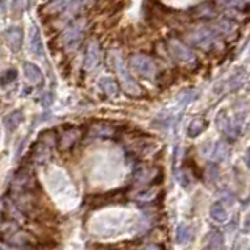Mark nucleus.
I'll use <instances>...</instances> for the list:
<instances>
[{"mask_svg": "<svg viewBox=\"0 0 250 250\" xmlns=\"http://www.w3.org/2000/svg\"><path fill=\"white\" fill-rule=\"evenodd\" d=\"M109 58H111V66L116 70L117 77H119L124 91L131 97H139L141 94H143V89H141V86L138 84V82L135 80V78L131 77L128 69L125 67V62L121 57V53L117 50H111L109 52Z\"/></svg>", "mask_w": 250, "mask_h": 250, "instance_id": "1", "label": "nucleus"}, {"mask_svg": "<svg viewBox=\"0 0 250 250\" xmlns=\"http://www.w3.org/2000/svg\"><path fill=\"white\" fill-rule=\"evenodd\" d=\"M217 127L221 130L224 135L229 138V139H236L241 131H242V125H244V114L239 113V114H234L233 117H230L225 111H221L217 116Z\"/></svg>", "mask_w": 250, "mask_h": 250, "instance_id": "2", "label": "nucleus"}, {"mask_svg": "<svg viewBox=\"0 0 250 250\" xmlns=\"http://www.w3.org/2000/svg\"><path fill=\"white\" fill-rule=\"evenodd\" d=\"M130 67L139 77L147 78V80H153L156 75V64L150 57L144 53H133L130 57Z\"/></svg>", "mask_w": 250, "mask_h": 250, "instance_id": "3", "label": "nucleus"}, {"mask_svg": "<svg viewBox=\"0 0 250 250\" xmlns=\"http://www.w3.org/2000/svg\"><path fill=\"white\" fill-rule=\"evenodd\" d=\"M191 41L192 44L202 47V49L209 50L217 44V35L213 28L209 27H200L191 33Z\"/></svg>", "mask_w": 250, "mask_h": 250, "instance_id": "4", "label": "nucleus"}, {"mask_svg": "<svg viewBox=\"0 0 250 250\" xmlns=\"http://www.w3.org/2000/svg\"><path fill=\"white\" fill-rule=\"evenodd\" d=\"M169 49L174 55V58L178 60L180 62H194L195 61V55L194 52L188 47L186 44H183L182 41H178V39H170L169 42Z\"/></svg>", "mask_w": 250, "mask_h": 250, "instance_id": "5", "label": "nucleus"}, {"mask_svg": "<svg viewBox=\"0 0 250 250\" xmlns=\"http://www.w3.org/2000/svg\"><path fill=\"white\" fill-rule=\"evenodd\" d=\"M3 38H5L6 45L10 47V50H13V52L21 50L22 41H23V31H22V28L14 27V25L8 27L5 30V33H3Z\"/></svg>", "mask_w": 250, "mask_h": 250, "instance_id": "6", "label": "nucleus"}, {"mask_svg": "<svg viewBox=\"0 0 250 250\" xmlns=\"http://www.w3.org/2000/svg\"><path fill=\"white\" fill-rule=\"evenodd\" d=\"M82 36H83V25L82 23H74V25H70L62 33V42L72 49V47L78 45V42L82 41Z\"/></svg>", "mask_w": 250, "mask_h": 250, "instance_id": "7", "label": "nucleus"}, {"mask_svg": "<svg viewBox=\"0 0 250 250\" xmlns=\"http://www.w3.org/2000/svg\"><path fill=\"white\" fill-rule=\"evenodd\" d=\"M5 244H10L13 247H18V249H23V247H28L31 244V238L30 234H27L25 231L22 230H18L11 234H8V236H3L2 238Z\"/></svg>", "mask_w": 250, "mask_h": 250, "instance_id": "8", "label": "nucleus"}, {"mask_svg": "<svg viewBox=\"0 0 250 250\" xmlns=\"http://www.w3.org/2000/svg\"><path fill=\"white\" fill-rule=\"evenodd\" d=\"M99 60H100L99 45H97V42H91L88 50H86V55H84V62H83L84 70H92L97 66Z\"/></svg>", "mask_w": 250, "mask_h": 250, "instance_id": "9", "label": "nucleus"}, {"mask_svg": "<svg viewBox=\"0 0 250 250\" xmlns=\"http://www.w3.org/2000/svg\"><path fill=\"white\" fill-rule=\"evenodd\" d=\"M30 47H31V52H33L36 57L42 58L44 57V47H42V39H41V33H39V28L38 27H31L30 28Z\"/></svg>", "mask_w": 250, "mask_h": 250, "instance_id": "10", "label": "nucleus"}, {"mask_svg": "<svg viewBox=\"0 0 250 250\" xmlns=\"http://www.w3.org/2000/svg\"><path fill=\"white\" fill-rule=\"evenodd\" d=\"M23 117H25V114H23L22 109H14V111L8 113V114L3 117V125H5L6 131L13 133V131L23 122Z\"/></svg>", "mask_w": 250, "mask_h": 250, "instance_id": "11", "label": "nucleus"}, {"mask_svg": "<svg viewBox=\"0 0 250 250\" xmlns=\"http://www.w3.org/2000/svg\"><path fill=\"white\" fill-rule=\"evenodd\" d=\"M23 74H25L27 80L30 83L38 84V86H41L44 83V75L41 72V69L36 64H33V62H25V64H23Z\"/></svg>", "mask_w": 250, "mask_h": 250, "instance_id": "12", "label": "nucleus"}, {"mask_svg": "<svg viewBox=\"0 0 250 250\" xmlns=\"http://www.w3.org/2000/svg\"><path fill=\"white\" fill-rule=\"evenodd\" d=\"M207 155L209 156L211 160L221 161V160L227 158V155H229V148H227V144L222 143V141H216V143L211 144L209 152Z\"/></svg>", "mask_w": 250, "mask_h": 250, "instance_id": "13", "label": "nucleus"}, {"mask_svg": "<svg viewBox=\"0 0 250 250\" xmlns=\"http://www.w3.org/2000/svg\"><path fill=\"white\" fill-rule=\"evenodd\" d=\"M50 153H52V144H50L47 139L41 138V141L38 143V146H36V148H35V152H33L35 160H36L38 163H42V161H45L47 158H49Z\"/></svg>", "mask_w": 250, "mask_h": 250, "instance_id": "14", "label": "nucleus"}, {"mask_svg": "<svg viewBox=\"0 0 250 250\" xmlns=\"http://www.w3.org/2000/svg\"><path fill=\"white\" fill-rule=\"evenodd\" d=\"M99 86L108 97H117V94H119V84H117L116 80H113V78H109V77L100 78Z\"/></svg>", "mask_w": 250, "mask_h": 250, "instance_id": "15", "label": "nucleus"}, {"mask_svg": "<svg viewBox=\"0 0 250 250\" xmlns=\"http://www.w3.org/2000/svg\"><path fill=\"white\" fill-rule=\"evenodd\" d=\"M207 127H208V122L203 119V117H195V119H192L189 125H188V135L191 138H195V136H199L200 133L205 131Z\"/></svg>", "mask_w": 250, "mask_h": 250, "instance_id": "16", "label": "nucleus"}, {"mask_svg": "<svg viewBox=\"0 0 250 250\" xmlns=\"http://www.w3.org/2000/svg\"><path fill=\"white\" fill-rule=\"evenodd\" d=\"M209 214L216 222H221V224L229 219V211H227V208L222 205V202L213 203V205H211V209H209Z\"/></svg>", "mask_w": 250, "mask_h": 250, "instance_id": "17", "label": "nucleus"}, {"mask_svg": "<svg viewBox=\"0 0 250 250\" xmlns=\"http://www.w3.org/2000/svg\"><path fill=\"white\" fill-rule=\"evenodd\" d=\"M199 96H200V92L197 89H191V88L189 89H183L177 96V102L182 106H186V105H189V104H192V102L197 100Z\"/></svg>", "mask_w": 250, "mask_h": 250, "instance_id": "18", "label": "nucleus"}, {"mask_svg": "<svg viewBox=\"0 0 250 250\" xmlns=\"http://www.w3.org/2000/svg\"><path fill=\"white\" fill-rule=\"evenodd\" d=\"M222 242H224V238H222V234L221 231H211L208 234V238H207V244H208V250H219L222 247Z\"/></svg>", "mask_w": 250, "mask_h": 250, "instance_id": "19", "label": "nucleus"}, {"mask_svg": "<svg viewBox=\"0 0 250 250\" xmlns=\"http://www.w3.org/2000/svg\"><path fill=\"white\" fill-rule=\"evenodd\" d=\"M77 141V130H70L69 133H64L61 136V148H69Z\"/></svg>", "mask_w": 250, "mask_h": 250, "instance_id": "20", "label": "nucleus"}, {"mask_svg": "<svg viewBox=\"0 0 250 250\" xmlns=\"http://www.w3.org/2000/svg\"><path fill=\"white\" fill-rule=\"evenodd\" d=\"M175 238H177L178 244H185V242L189 239V227H186L183 224L178 225L177 233H175Z\"/></svg>", "mask_w": 250, "mask_h": 250, "instance_id": "21", "label": "nucleus"}, {"mask_svg": "<svg viewBox=\"0 0 250 250\" xmlns=\"http://www.w3.org/2000/svg\"><path fill=\"white\" fill-rule=\"evenodd\" d=\"M136 180L139 183H148L152 182V169L150 167H141L136 172Z\"/></svg>", "mask_w": 250, "mask_h": 250, "instance_id": "22", "label": "nucleus"}, {"mask_svg": "<svg viewBox=\"0 0 250 250\" xmlns=\"http://www.w3.org/2000/svg\"><path fill=\"white\" fill-rule=\"evenodd\" d=\"M219 3L229 8H238V10H241V8H246L250 3V0H219Z\"/></svg>", "mask_w": 250, "mask_h": 250, "instance_id": "23", "label": "nucleus"}, {"mask_svg": "<svg viewBox=\"0 0 250 250\" xmlns=\"http://www.w3.org/2000/svg\"><path fill=\"white\" fill-rule=\"evenodd\" d=\"M177 178H178V182L182 183V186H185V188L191 186V183H192V180H191V175H189V172H188L186 169H182V170H178V174H177Z\"/></svg>", "mask_w": 250, "mask_h": 250, "instance_id": "24", "label": "nucleus"}, {"mask_svg": "<svg viewBox=\"0 0 250 250\" xmlns=\"http://www.w3.org/2000/svg\"><path fill=\"white\" fill-rule=\"evenodd\" d=\"M16 77H18V72H16V69H8L5 70V72L2 74V84L6 86L10 84L16 80Z\"/></svg>", "mask_w": 250, "mask_h": 250, "instance_id": "25", "label": "nucleus"}, {"mask_svg": "<svg viewBox=\"0 0 250 250\" xmlns=\"http://www.w3.org/2000/svg\"><path fill=\"white\" fill-rule=\"evenodd\" d=\"M207 177L209 178V182H216L217 177H219V170L216 164H209L207 167Z\"/></svg>", "mask_w": 250, "mask_h": 250, "instance_id": "26", "label": "nucleus"}, {"mask_svg": "<svg viewBox=\"0 0 250 250\" xmlns=\"http://www.w3.org/2000/svg\"><path fill=\"white\" fill-rule=\"evenodd\" d=\"M27 8V0H13V11L21 14Z\"/></svg>", "mask_w": 250, "mask_h": 250, "instance_id": "27", "label": "nucleus"}, {"mask_svg": "<svg viewBox=\"0 0 250 250\" xmlns=\"http://www.w3.org/2000/svg\"><path fill=\"white\" fill-rule=\"evenodd\" d=\"M141 250H163V247L160 244H148V246H144Z\"/></svg>", "mask_w": 250, "mask_h": 250, "instance_id": "28", "label": "nucleus"}, {"mask_svg": "<svg viewBox=\"0 0 250 250\" xmlns=\"http://www.w3.org/2000/svg\"><path fill=\"white\" fill-rule=\"evenodd\" d=\"M246 164H247V167H250V147H249V150L246 152Z\"/></svg>", "mask_w": 250, "mask_h": 250, "instance_id": "29", "label": "nucleus"}, {"mask_svg": "<svg viewBox=\"0 0 250 250\" xmlns=\"http://www.w3.org/2000/svg\"><path fill=\"white\" fill-rule=\"evenodd\" d=\"M249 250H250V249H249Z\"/></svg>", "mask_w": 250, "mask_h": 250, "instance_id": "30", "label": "nucleus"}]
</instances>
